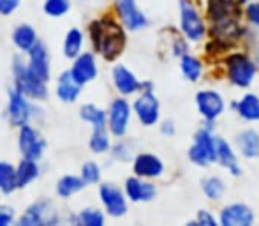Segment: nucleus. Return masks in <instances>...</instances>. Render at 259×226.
<instances>
[{"label":"nucleus","instance_id":"nucleus-8","mask_svg":"<svg viewBox=\"0 0 259 226\" xmlns=\"http://www.w3.org/2000/svg\"><path fill=\"white\" fill-rule=\"evenodd\" d=\"M180 11H182V32L187 35L191 41H199L205 35V23H203L201 16L196 11V7L192 6L189 0H182L180 2Z\"/></svg>","mask_w":259,"mask_h":226},{"label":"nucleus","instance_id":"nucleus-12","mask_svg":"<svg viewBox=\"0 0 259 226\" xmlns=\"http://www.w3.org/2000/svg\"><path fill=\"white\" fill-rule=\"evenodd\" d=\"M115 7H116V13H118L120 21L129 30H141V28H145L148 25V20L138 9L134 0H116Z\"/></svg>","mask_w":259,"mask_h":226},{"label":"nucleus","instance_id":"nucleus-19","mask_svg":"<svg viewBox=\"0 0 259 226\" xmlns=\"http://www.w3.org/2000/svg\"><path fill=\"white\" fill-rule=\"evenodd\" d=\"M133 168L138 177L155 178L162 173L164 165H162V161L154 154H138L136 159H134Z\"/></svg>","mask_w":259,"mask_h":226},{"label":"nucleus","instance_id":"nucleus-20","mask_svg":"<svg viewBox=\"0 0 259 226\" xmlns=\"http://www.w3.org/2000/svg\"><path fill=\"white\" fill-rule=\"evenodd\" d=\"M113 83H115V89L122 96H131V94L138 92L141 89V83L138 82V78L125 65H115V69H113Z\"/></svg>","mask_w":259,"mask_h":226},{"label":"nucleus","instance_id":"nucleus-16","mask_svg":"<svg viewBox=\"0 0 259 226\" xmlns=\"http://www.w3.org/2000/svg\"><path fill=\"white\" fill-rule=\"evenodd\" d=\"M83 85L76 82V78L72 76L71 69L69 71L60 72L57 80V96L62 103H76V99L81 94Z\"/></svg>","mask_w":259,"mask_h":226},{"label":"nucleus","instance_id":"nucleus-9","mask_svg":"<svg viewBox=\"0 0 259 226\" xmlns=\"http://www.w3.org/2000/svg\"><path fill=\"white\" fill-rule=\"evenodd\" d=\"M141 89H143V94L134 101V111H136L138 119L143 126H154L159 120V101L152 92L150 83H148L147 89L141 85Z\"/></svg>","mask_w":259,"mask_h":226},{"label":"nucleus","instance_id":"nucleus-1","mask_svg":"<svg viewBox=\"0 0 259 226\" xmlns=\"http://www.w3.org/2000/svg\"><path fill=\"white\" fill-rule=\"evenodd\" d=\"M94 48L103 55L106 60H115L125 46V35L116 23L108 20L94 21L90 25Z\"/></svg>","mask_w":259,"mask_h":226},{"label":"nucleus","instance_id":"nucleus-18","mask_svg":"<svg viewBox=\"0 0 259 226\" xmlns=\"http://www.w3.org/2000/svg\"><path fill=\"white\" fill-rule=\"evenodd\" d=\"M254 221L252 210L247 205L242 203H235V205H229L222 210L221 214V223L224 226H249Z\"/></svg>","mask_w":259,"mask_h":226},{"label":"nucleus","instance_id":"nucleus-7","mask_svg":"<svg viewBox=\"0 0 259 226\" xmlns=\"http://www.w3.org/2000/svg\"><path fill=\"white\" fill-rule=\"evenodd\" d=\"M256 74V65L245 55H233L228 60V76L236 87H249Z\"/></svg>","mask_w":259,"mask_h":226},{"label":"nucleus","instance_id":"nucleus-23","mask_svg":"<svg viewBox=\"0 0 259 226\" xmlns=\"http://www.w3.org/2000/svg\"><path fill=\"white\" fill-rule=\"evenodd\" d=\"M83 43H85L83 32L79 30V28H71L64 37V46H62L64 57L69 58V60H74V58L81 53Z\"/></svg>","mask_w":259,"mask_h":226},{"label":"nucleus","instance_id":"nucleus-17","mask_svg":"<svg viewBox=\"0 0 259 226\" xmlns=\"http://www.w3.org/2000/svg\"><path fill=\"white\" fill-rule=\"evenodd\" d=\"M198 101V108L201 115L206 120H215L224 110V101H222L221 94L213 92V90H203L196 96Z\"/></svg>","mask_w":259,"mask_h":226},{"label":"nucleus","instance_id":"nucleus-4","mask_svg":"<svg viewBox=\"0 0 259 226\" xmlns=\"http://www.w3.org/2000/svg\"><path fill=\"white\" fill-rule=\"evenodd\" d=\"M32 111L34 108L30 104V97L21 94L16 87L7 90V119L11 126L21 127L28 124L32 119Z\"/></svg>","mask_w":259,"mask_h":226},{"label":"nucleus","instance_id":"nucleus-25","mask_svg":"<svg viewBox=\"0 0 259 226\" xmlns=\"http://www.w3.org/2000/svg\"><path fill=\"white\" fill-rule=\"evenodd\" d=\"M39 161L34 159H21L20 165L16 166V177H18V189L27 187L30 182H34L39 177Z\"/></svg>","mask_w":259,"mask_h":226},{"label":"nucleus","instance_id":"nucleus-40","mask_svg":"<svg viewBox=\"0 0 259 226\" xmlns=\"http://www.w3.org/2000/svg\"><path fill=\"white\" fill-rule=\"evenodd\" d=\"M113 154H115V158L116 159H120V161H125L127 159V148L123 147V145H116L115 148H113Z\"/></svg>","mask_w":259,"mask_h":226},{"label":"nucleus","instance_id":"nucleus-22","mask_svg":"<svg viewBox=\"0 0 259 226\" xmlns=\"http://www.w3.org/2000/svg\"><path fill=\"white\" fill-rule=\"evenodd\" d=\"M85 185H89L85 180H83L81 175H64V177L58 178L57 182V195L60 196V198L67 200L71 198V196L78 195L79 191H83L85 189Z\"/></svg>","mask_w":259,"mask_h":226},{"label":"nucleus","instance_id":"nucleus-32","mask_svg":"<svg viewBox=\"0 0 259 226\" xmlns=\"http://www.w3.org/2000/svg\"><path fill=\"white\" fill-rule=\"evenodd\" d=\"M42 9L50 18H62L71 11V0H45Z\"/></svg>","mask_w":259,"mask_h":226},{"label":"nucleus","instance_id":"nucleus-13","mask_svg":"<svg viewBox=\"0 0 259 226\" xmlns=\"http://www.w3.org/2000/svg\"><path fill=\"white\" fill-rule=\"evenodd\" d=\"M72 76L76 78V82L87 85L92 80H96L97 76V62L94 53H79L78 57L72 60V67H71Z\"/></svg>","mask_w":259,"mask_h":226},{"label":"nucleus","instance_id":"nucleus-26","mask_svg":"<svg viewBox=\"0 0 259 226\" xmlns=\"http://www.w3.org/2000/svg\"><path fill=\"white\" fill-rule=\"evenodd\" d=\"M18 189V177L16 166H13L7 161H0V193L11 195Z\"/></svg>","mask_w":259,"mask_h":226},{"label":"nucleus","instance_id":"nucleus-14","mask_svg":"<svg viewBox=\"0 0 259 226\" xmlns=\"http://www.w3.org/2000/svg\"><path fill=\"white\" fill-rule=\"evenodd\" d=\"M27 55H28V60H27L28 67H30L41 80L48 82L50 74H52V72H50L52 67H50V53H48V48H46L45 43L37 41L35 46L27 53Z\"/></svg>","mask_w":259,"mask_h":226},{"label":"nucleus","instance_id":"nucleus-29","mask_svg":"<svg viewBox=\"0 0 259 226\" xmlns=\"http://www.w3.org/2000/svg\"><path fill=\"white\" fill-rule=\"evenodd\" d=\"M236 108L245 120H259V97L254 96V94L243 96Z\"/></svg>","mask_w":259,"mask_h":226},{"label":"nucleus","instance_id":"nucleus-27","mask_svg":"<svg viewBox=\"0 0 259 226\" xmlns=\"http://www.w3.org/2000/svg\"><path fill=\"white\" fill-rule=\"evenodd\" d=\"M236 141H238L240 152L245 158L252 159L259 156V134L256 131H243V133L238 134Z\"/></svg>","mask_w":259,"mask_h":226},{"label":"nucleus","instance_id":"nucleus-21","mask_svg":"<svg viewBox=\"0 0 259 226\" xmlns=\"http://www.w3.org/2000/svg\"><path fill=\"white\" fill-rule=\"evenodd\" d=\"M39 41L37 32L30 23H20L13 30V45L20 50L21 53H28Z\"/></svg>","mask_w":259,"mask_h":226},{"label":"nucleus","instance_id":"nucleus-33","mask_svg":"<svg viewBox=\"0 0 259 226\" xmlns=\"http://www.w3.org/2000/svg\"><path fill=\"white\" fill-rule=\"evenodd\" d=\"M182 72H184V76L187 80H198L199 76H201V62L198 60L196 57H191L185 53L184 57H182Z\"/></svg>","mask_w":259,"mask_h":226},{"label":"nucleus","instance_id":"nucleus-38","mask_svg":"<svg viewBox=\"0 0 259 226\" xmlns=\"http://www.w3.org/2000/svg\"><path fill=\"white\" fill-rule=\"evenodd\" d=\"M247 18H249L256 27H259V2H254L247 7Z\"/></svg>","mask_w":259,"mask_h":226},{"label":"nucleus","instance_id":"nucleus-37","mask_svg":"<svg viewBox=\"0 0 259 226\" xmlns=\"http://www.w3.org/2000/svg\"><path fill=\"white\" fill-rule=\"evenodd\" d=\"M14 209L11 207H0V226H7L14 223Z\"/></svg>","mask_w":259,"mask_h":226},{"label":"nucleus","instance_id":"nucleus-5","mask_svg":"<svg viewBox=\"0 0 259 226\" xmlns=\"http://www.w3.org/2000/svg\"><path fill=\"white\" fill-rule=\"evenodd\" d=\"M18 148H20L21 158L39 161L46 150V141L30 124H25L18 133Z\"/></svg>","mask_w":259,"mask_h":226},{"label":"nucleus","instance_id":"nucleus-24","mask_svg":"<svg viewBox=\"0 0 259 226\" xmlns=\"http://www.w3.org/2000/svg\"><path fill=\"white\" fill-rule=\"evenodd\" d=\"M79 117L81 120H85L87 124L94 127V129H103L108 124V113H106L103 108L96 106V104L89 103V104H83L79 108Z\"/></svg>","mask_w":259,"mask_h":226},{"label":"nucleus","instance_id":"nucleus-42","mask_svg":"<svg viewBox=\"0 0 259 226\" xmlns=\"http://www.w3.org/2000/svg\"><path fill=\"white\" fill-rule=\"evenodd\" d=\"M257 62H259V57H257Z\"/></svg>","mask_w":259,"mask_h":226},{"label":"nucleus","instance_id":"nucleus-3","mask_svg":"<svg viewBox=\"0 0 259 226\" xmlns=\"http://www.w3.org/2000/svg\"><path fill=\"white\" fill-rule=\"evenodd\" d=\"M58 212L50 200H39L27 207L23 214L16 219L20 226H50L58 223Z\"/></svg>","mask_w":259,"mask_h":226},{"label":"nucleus","instance_id":"nucleus-36","mask_svg":"<svg viewBox=\"0 0 259 226\" xmlns=\"http://www.w3.org/2000/svg\"><path fill=\"white\" fill-rule=\"evenodd\" d=\"M20 4L21 0H0V14L2 16H11L20 7Z\"/></svg>","mask_w":259,"mask_h":226},{"label":"nucleus","instance_id":"nucleus-39","mask_svg":"<svg viewBox=\"0 0 259 226\" xmlns=\"http://www.w3.org/2000/svg\"><path fill=\"white\" fill-rule=\"evenodd\" d=\"M198 223L208 224V226H213V224H215V219L210 216V214L206 212V210H201V212H199V216H198Z\"/></svg>","mask_w":259,"mask_h":226},{"label":"nucleus","instance_id":"nucleus-28","mask_svg":"<svg viewBox=\"0 0 259 226\" xmlns=\"http://www.w3.org/2000/svg\"><path fill=\"white\" fill-rule=\"evenodd\" d=\"M215 152H217V161L221 165L229 168L235 175H240V168H238V163H236L235 154H233L231 147L222 138H215Z\"/></svg>","mask_w":259,"mask_h":226},{"label":"nucleus","instance_id":"nucleus-10","mask_svg":"<svg viewBox=\"0 0 259 226\" xmlns=\"http://www.w3.org/2000/svg\"><path fill=\"white\" fill-rule=\"evenodd\" d=\"M131 119V104L125 99H115L108 110V127L113 136H123L127 133Z\"/></svg>","mask_w":259,"mask_h":226},{"label":"nucleus","instance_id":"nucleus-15","mask_svg":"<svg viewBox=\"0 0 259 226\" xmlns=\"http://www.w3.org/2000/svg\"><path fill=\"white\" fill-rule=\"evenodd\" d=\"M157 189L154 184L143 180V177H129L125 180V196L131 202H150L155 198Z\"/></svg>","mask_w":259,"mask_h":226},{"label":"nucleus","instance_id":"nucleus-30","mask_svg":"<svg viewBox=\"0 0 259 226\" xmlns=\"http://www.w3.org/2000/svg\"><path fill=\"white\" fill-rule=\"evenodd\" d=\"M89 147L94 154H104V152L109 150V136L106 133V127H103V129H94L89 141Z\"/></svg>","mask_w":259,"mask_h":226},{"label":"nucleus","instance_id":"nucleus-11","mask_svg":"<svg viewBox=\"0 0 259 226\" xmlns=\"http://www.w3.org/2000/svg\"><path fill=\"white\" fill-rule=\"evenodd\" d=\"M101 202L104 205V210L113 217H120L127 212V200L123 193L113 184H101L99 187Z\"/></svg>","mask_w":259,"mask_h":226},{"label":"nucleus","instance_id":"nucleus-35","mask_svg":"<svg viewBox=\"0 0 259 226\" xmlns=\"http://www.w3.org/2000/svg\"><path fill=\"white\" fill-rule=\"evenodd\" d=\"M81 177L87 184H97L101 180V166L96 161H87L81 166Z\"/></svg>","mask_w":259,"mask_h":226},{"label":"nucleus","instance_id":"nucleus-34","mask_svg":"<svg viewBox=\"0 0 259 226\" xmlns=\"http://www.w3.org/2000/svg\"><path fill=\"white\" fill-rule=\"evenodd\" d=\"M203 191L210 200H219L224 193V182L219 177H208L203 180Z\"/></svg>","mask_w":259,"mask_h":226},{"label":"nucleus","instance_id":"nucleus-31","mask_svg":"<svg viewBox=\"0 0 259 226\" xmlns=\"http://www.w3.org/2000/svg\"><path fill=\"white\" fill-rule=\"evenodd\" d=\"M78 223L83 226H103L104 214L96 207H87L78 214Z\"/></svg>","mask_w":259,"mask_h":226},{"label":"nucleus","instance_id":"nucleus-2","mask_svg":"<svg viewBox=\"0 0 259 226\" xmlns=\"http://www.w3.org/2000/svg\"><path fill=\"white\" fill-rule=\"evenodd\" d=\"M13 78H14V87H16L21 94L30 97L32 101H45L46 97H48L46 82L39 78V76L28 67V62H25V58L20 55L14 57V60H13Z\"/></svg>","mask_w":259,"mask_h":226},{"label":"nucleus","instance_id":"nucleus-41","mask_svg":"<svg viewBox=\"0 0 259 226\" xmlns=\"http://www.w3.org/2000/svg\"><path fill=\"white\" fill-rule=\"evenodd\" d=\"M160 131H162L164 134H167V136H171V134H175V124L171 122V120H166V122L162 124V127H160Z\"/></svg>","mask_w":259,"mask_h":226},{"label":"nucleus","instance_id":"nucleus-6","mask_svg":"<svg viewBox=\"0 0 259 226\" xmlns=\"http://www.w3.org/2000/svg\"><path fill=\"white\" fill-rule=\"evenodd\" d=\"M189 158L192 163L199 166H206L210 163L217 161V152H215V138L210 134L208 129H201L196 133L194 145L189 150Z\"/></svg>","mask_w":259,"mask_h":226}]
</instances>
